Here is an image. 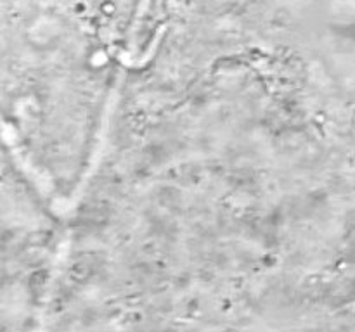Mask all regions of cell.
I'll list each match as a JSON object with an SVG mask.
<instances>
[{"label": "cell", "instance_id": "6da1fadb", "mask_svg": "<svg viewBox=\"0 0 355 332\" xmlns=\"http://www.w3.org/2000/svg\"><path fill=\"white\" fill-rule=\"evenodd\" d=\"M163 33H165V26L159 28L158 31H156L155 38L151 40V44L148 45V48L144 50V54L141 55V57H135V55H130V54H121L120 55V61L121 64L125 66V68H132V66H135V68H141V66L148 64L149 61H151L153 57H155L156 50H158L159 44H162V38H163Z\"/></svg>", "mask_w": 355, "mask_h": 332}]
</instances>
